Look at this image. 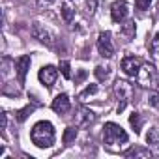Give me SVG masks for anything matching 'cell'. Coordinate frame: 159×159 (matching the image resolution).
Returning <instances> with one entry per match:
<instances>
[{"instance_id":"cell-1","label":"cell","mask_w":159,"mask_h":159,"mask_svg":"<svg viewBox=\"0 0 159 159\" xmlns=\"http://www.w3.org/2000/svg\"><path fill=\"white\" fill-rule=\"evenodd\" d=\"M30 139H32V142L38 148H49V146H52V142H54V127H52V124L45 122V120L38 122L32 127V131H30Z\"/></svg>"},{"instance_id":"cell-2","label":"cell","mask_w":159,"mask_h":159,"mask_svg":"<svg viewBox=\"0 0 159 159\" xmlns=\"http://www.w3.org/2000/svg\"><path fill=\"white\" fill-rule=\"evenodd\" d=\"M133 94H135V88L131 83L127 81H122V79H118V81L114 83V96L120 99L118 103V112H122L125 109V105L133 99Z\"/></svg>"},{"instance_id":"cell-3","label":"cell","mask_w":159,"mask_h":159,"mask_svg":"<svg viewBox=\"0 0 159 159\" xmlns=\"http://www.w3.org/2000/svg\"><path fill=\"white\" fill-rule=\"evenodd\" d=\"M103 139H105V142L111 144V146H114V144H124V142H127V133H125L118 124L109 122V124H105V127H103Z\"/></svg>"},{"instance_id":"cell-4","label":"cell","mask_w":159,"mask_h":159,"mask_svg":"<svg viewBox=\"0 0 159 159\" xmlns=\"http://www.w3.org/2000/svg\"><path fill=\"white\" fill-rule=\"evenodd\" d=\"M98 51L105 58H111L114 54V45H112V39H111V32H101L98 36Z\"/></svg>"},{"instance_id":"cell-5","label":"cell","mask_w":159,"mask_h":159,"mask_svg":"<svg viewBox=\"0 0 159 159\" xmlns=\"http://www.w3.org/2000/svg\"><path fill=\"white\" fill-rule=\"evenodd\" d=\"M142 58H139V56H125L124 60H122V69H124V73L125 75H129V77H137L139 75V71H140V67H142Z\"/></svg>"},{"instance_id":"cell-6","label":"cell","mask_w":159,"mask_h":159,"mask_svg":"<svg viewBox=\"0 0 159 159\" xmlns=\"http://www.w3.org/2000/svg\"><path fill=\"white\" fill-rule=\"evenodd\" d=\"M96 122V114L86 109V107H79L77 112H75V125L77 127H88Z\"/></svg>"},{"instance_id":"cell-7","label":"cell","mask_w":159,"mask_h":159,"mask_svg":"<svg viewBox=\"0 0 159 159\" xmlns=\"http://www.w3.org/2000/svg\"><path fill=\"white\" fill-rule=\"evenodd\" d=\"M38 77H39L41 84H45L47 88H51V86L54 84V81H56V77H58V69H56L54 66H43V67L39 69Z\"/></svg>"},{"instance_id":"cell-8","label":"cell","mask_w":159,"mask_h":159,"mask_svg":"<svg viewBox=\"0 0 159 159\" xmlns=\"http://www.w3.org/2000/svg\"><path fill=\"white\" fill-rule=\"evenodd\" d=\"M111 17L114 23H122L127 17V4L124 0H116V2L111 6Z\"/></svg>"},{"instance_id":"cell-9","label":"cell","mask_w":159,"mask_h":159,"mask_svg":"<svg viewBox=\"0 0 159 159\" xmlns=\"http://www.w3.org/2000/svg\"><path fill=\"white\" fill-rule=\"evenodd\" d=\"M32 36H34L38 41L45 43V45H52V43H54V36H52L49 30H45L41 25H38V23L32 26Z\"/></svg>"},{"instance_id":"cell-10","label":"cell","mask_w":159,"mask_h":159,"mask_svg":"<svg viewBox=\"0 0 159 159\" xmlns=\"http://www.w3.org/2000/svg\"><path fill=\"white\" fill-rule=\"evenodd\" d=\"M69 109H71V105H69V98H67V94H60V96H56V98L52 99V111H54V112H58V114H66Z\"/></svg>"},{"instance_id":"cell-11","label":"cell","mask_w":159,"mask_h":159,"mask_svg":"<svg viewBox=\"0 0 159 159\" xmlns=\"http://www.w3.org/2000/svg\"><path fill=\"white\" fill-rule=\"evenodd\" d=\"M137 79L140 81V84H144V86H148L150 83H155V77H153V67H152V66L142 64V67H140V71H139Z\"/></svg>"},{"instance_id":"cell-12","label":"cell","mask_w":159,"mask_h":159,"mask_svg":"<svg viewBox=\"0 0 159 159\" xmlns=\"http://www.w3.org/2000/svg\"><path fill=\"white\" fill-rule=\"evenodd\" d=\"M30 69V56L25 54L17 60V77H19V81L25 83V79H26V73Z\"/></svg>"},{"instance_id":"cell-13","label":"cell","mask_w":159,"mask_h":159,"mask_svg":"<svg viewBox=\"0 0 159 159\" xmlns=\"http://www.w3.org/2000/svg\"><path fill=\"white\" fill-rule=\"evenodd\" d=\"M124 155L125 157H142V159H148V157H152V152L146 150V148H131Z\"/></svg>"},{"instance_id":"cell-14","label":"cell","mask_w":159,"mask_h":159,"mask_svg":"<svg viewBox=\"0 0 159 159\" xmlns=\"http://www.w3.org/2000/svg\"><path fill=\"white\" fill-rule=\"evenodd\" d=\"M77 127V125H75ZM75 127H66L64 129V135H62V142L64 144H71L73 140H75V137H77V129Z\"/></svg>"},{"instance_id":"cell-15","label":"cell","mask_w":159,"mask_h":159,"mask_svg":"<svg viewBox=\"0 0 159 159\" xmlns=\"http://www.w3.org/2000/svg\"><path fill=\"white\" fill-rule=\"evenodd\" d=\"M129 124H131V127L135 129V133H140V129H142V118H140L139 112H133V114L129 116Z\"/></svg>"},{"instance_id":"cell-16","label":"cell","mask_w":159,"mask_h":159,"mask_svg":"<svg viewBox=\"0 0 159 159\" xmlns=\"http://www.w3.org/2000/svg\"><path fill=\"white\" fill-rule=\"evenodd\" d=\"M32 112H34V107H32V105H26L25 109H21V111L15 112V118H17V122H25Z\"/></svg>"},{"instance_id":"cell-17","label":"cell","mask_w":159,"mask_h":159,"mask_svg":"<svg viewBox=\"0 0 159 159\" xmlns=\"http://www.w3.org/2000/svg\"><path fill=\"white\" fill-rule=\"evenodd\" d=\"M152 58H153L155 66L159 67V36H153V39H152Z\"/></svg>"},{"instance_id":"cell-18","label":"cell","mask_w":159,"mask_h":159,"mask_svg":"<svg viewBox=\"0 0 159 159\" xmlns=\"http://www.w3.org/2000/svg\"><path fill=\"white\" fill-rule=\"evenodd\" d=\"M96 92H98V86H96V84H90V86H86V90H84V92H81V96H79V99H81V101H86V98L94 96Z\"/></svg>"},{"instance_id":"cell-19","label":"cell","mask_w":159,"mask_h":159,"mask_svg":"<svg viewBox=\"0 0 159 159\" xmlns=\"http://www.w3.org/2000/svg\"><path fill=\"white\" fill-rule=\"evenodd\" d=\"M58 67H60V71H62V75H64L66 79H71V64H69L67 60H62Z\"/></svg>"},{"instance_id":"cell-20","label":"cell","mask_w":159,"mask_h":159,"mask_svg":"<svg viewBox=\"0 0 159 159\" xmlns=\"http://www.w3.org/2000/svg\"><path fill=\"white\" fill-rule=\"evenodd\" d=\"M60 11H62V19H64L66 23H71V21H73V15H75V13H73V10H71L69 6H62Z\"/></svg>"},{"instance_id":"cell-21","label":"cell","mask_w":159,"mask_h":159,"mask_svg":"<svg viewBox=\"0 0 159 159\" xmlns=\"http://www.w3.org/2000/svg\"><path fill=\"white\" fill-rule=\"evenodd\" d=\"M94 73H96V77L99 79V81H105V79L109 77V67H103V66H98V67L94 69Z\"/></svg>"},{"instance_id":"cell-22","label":"cell","mask_w":159,"mask_h":159,"mask_svg":"<svg viewBox=\"0 0 159 159\" xmlns=\"http://www.w3.org/2000/svg\"><path fill=\"white\" fill-rule=\"evenodd\" d=\"M148 101H150V105H152V107L159 109V92H150V96H148Z\"/></svg>"},{"instance_id":"cell-23","label":"cell","mask_w":159,"mask_h":159,"mask_svg":"<svg viewBox=\"0 0 159 159\" xmlns=\"http://www.w3.org/2000/svg\"><path fill=\"white\" fill-rule=\"evenodd\" d=\"M146 140L152 144V142H155V140H159V129L157 127H153L150 133H148V137H146Z\"/></svg>"},{"instance_id":"cell-24","label":"cell","mask_w":159,"mask_h":159,"mask_svg":"<svg viewBox=\"0 0 159 159\" xmlns=\"http://www.w3.org/2000/svg\"><path fill=\"white\" fill-rule=\"evenodd\" d=\"M96 8H98V0H88V2H86V11L90 15L96 13Z\"/></svg>"},{"instance_id":"cell-25","label":"cell","mask_w":159,"mask_h":159,"mask_svg":"<svg viewBox=\"0 0 159 159\" xmlns=\"http://www.w3.org/2000/svg\"><path fill=\"white\" fill-rule=\"evenodd\" d=\"M124 32H125L127 36H133V34H135V23H131V21L125 23V25H124Z\"/></svg>"},{"instance_id":"cell-26","label":"cell","mask_w":159,"mask_h":159,"mask_svg":"<svg viewBox=\"0 0 159 159\" xmlns=\"http://www.w3.org/2000/svg\"><path fill=\"white\" fill-rule=\"evenodd\" d=\"M150 2H152V0H135V6H137L139 10H146V8L150 6Z\"/></svg>"},{"instance_id":"cell-27","label":"cell","mask_w":159,"mask_h":159,"mask_svg":"<svg viewBox=\"0 0 159 159\" xmlns=\"http://www.w3.org/2000/svg\"><path fill=\"white\" fill-rule=\"evenodd\" d=\"M84 77H86V71H81V73L77 75V79H75V83H81L83 79H84Z\"/></svg>"},{"instance_id":"cell-28","label":"cell","mask_w":159,"mask_h":159,"mask_svg":"<svg viewBox=\"0 0 159 159\" xmlns=\"http://www.w3.org/2000/svg\"><path fill=\"white\" fill-rule=\"evenodd\" d=\"M6 125H8V114L2 112V129H6Z\"/></svg>"},{"instance_id":"cell-29","label":"cell","mask_w":159,"mask_h":159,"mask_svg":"<svg viewBox=\"0 0 159 159\" xmlns=\"http://www.w3.org/2000/svg\"><path fill=\"white\" fill-rule=\"evenodd\" d=\"M152 146H153V152L159 155V140H155V142H152Z\"/></svg>"},{"instance_id":"cell-30","label":"cell","mask_w":159,"mask_h":159,"mask_svg":"<svg viewBox=\"0 0 159 159\" xmlns=\"http://www.w3.org/2000/svg\"><path fill=\"white\" fill-rule=\"evenodd\" d=\"M43 2H54V0H43Z\"/></svg>"}]
</instances>
